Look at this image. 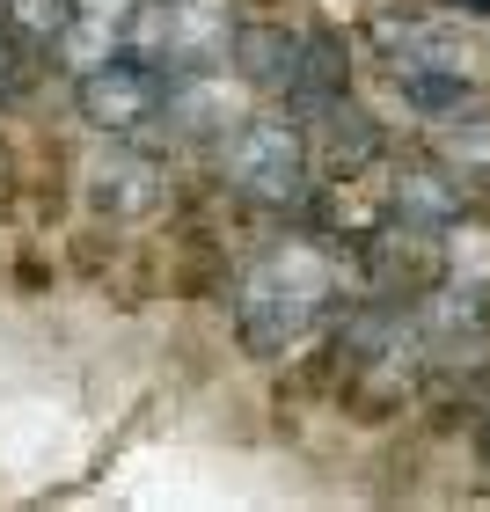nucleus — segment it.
I'll return each mask as SVG.
<instances>
[{
  "label": "nucleus",
  "instance_id": "obj_16",
  "mask_svg": "<svg viewBox=\"0 0 490 512\" xmlns=\"http://www.w3.org/2000/svg\"><path fill=\"white\" fill-rule=\"evenodd\" d=\"M476 447H483V461H490V403H483V417H476Z\"/></svg>",
  "mask_w": 490,
  "mask_h": 512
},
{
  "label": "nucleus",
  "instance_id": "obj_13",
  "mask_svg": "<svg viewBox=\"0 0 490 512\" xmlns=\"http://www.w3.org/2000/svg\"><path fill=\"white\" fill-rule=\"evenodd\" d=\"M395 88H403L410 110L447 118V110H461V103L476 96V74H454V66H417V74H395Z\"/></svg>",
  "mask_w": 490,
  "mask_h": 512
},
{
  "label": "nucleus",
  "instance_id": "obj_12",
  "mask_svg": "<svg viewBox=\"0 0 490 512\" xmlns=\"http://www.w3.org/2000/svg\"><path fill=\"white\" fill-rule=\"evenodd\" d=\"M330 96H344V44L337 37H308V52H300V81H293V110H300V118H308V110H322V103H330Z\"/></svg>",
  "mask_w": 490,
  "mask_h": 512
},
{
  "label": "nucleus",
  "instance_id": "obj_11",
  "mask_svg": "<svg viewBox=\"0 0 490 512\" xmlns=\"http://www.w3.org/2000/svg\"><path fill=\"white\" fill-rule=\"evenodd\" d=\"M439 161H447V176L461 183H490V118H461V110H447L432 132Z\"/></svg>",
  "mask_w": 490,
  "mask_h": 512
},
{
  "label": "nucleus",
  "instance_id": "obj_1",
  "mask_svg": "<svg viewBox=\"0 0 490 512\" xmlns=\"http://www.w3.org/2000/svg\"><path fill=\"white\" fill-rule=\"evenodd\" d=\"M330 300H337L330 249H315V242H278V249H264L242 271V293H235V337H242V352L264 359V366L286 359L293 344L330 315Z\"/></svg>",
  "mask_w": 490,
  "mask_h": 512
},
{
  "label": "nucleus",
  "instance_id": "obj_8",
  "mask_svg": "<svg viewBox=\"0 0 490 512\" xmlns=\"http://www.w3.org/2000/svg\"><path fill=\"white\" fill-rule=\"evenodd\" d=\"M139 30V0H74V22H66V66L88 74L110 52H125V37Z\"/></svg>",
  "mask_w": 490,
  "mask_h": 512
},
{
  "label": "nucleus",
  "instance_id": "obj_2",
  "mask_svg": "<svg viewBox=\"0 0 490 512\" xmlns=\"http://www.w3.org/2000/svg\"><path fill=\"white\" fill-rule=\"evenodd\" d=\"M74 110H81V125L103 132V139L161 147V139H169V125H161V110H169V74H161L147 52H110L103 66L74 74Z\"/></svg>",
  "mask_w": 490,
  "mask_h": 512
},
{
  "label": "nucleus",
  "instance_id": "obj_7",
  "mask_svg": "<svg viewBox=\"0 0 490 512\" xmlns=\"http://www.w3.org/2000/svg\"><path fill=\"white\" fill-rule=\"evenodd\" d=\"M373 37H381V52L395 74H417V66H454V74H469L476 52L461 44V30H447V22H417V15H381L373 22Z\"/></svg>",
  "mask_w": 490,
  "mask_h": 512
},
{
  "label": "nucleus",
  "instance_id": "obj_4",
  "mask_svg": "<svg viewBox=\"0 0 490 512\" xmlns=\"http://www.w3.org/2000/svg\"><path fill=\"white\" fill-rule=\"evenodd\" d=\"M235 44V0H154L139 8V52L161 74H220Z\"/></svg>",
  "mask_w": 490,
  "mask_h": 512
},
{
  "label": "nucleus",
  "instance_id": "obj_19",
  "mask_svg": "<svg viewBox=\"0 0 490 512\" xmlns=\"http://www.w3.org/2000/svg\"><path fill=\"white\" fill-rule=\"evenodd\" d=\"M0 8H8V0H0Z\"/></svg>",
  "mask_w": 490,
  "mask_h": 512
},
{
  "label": "nucleus",
  "instance_id": "obj_6",
  "mask_svg": "<svg viewBox=\"0 0 490 512\" xmlns=\"http://www.w3.org/2000/svg\"><path fill=\"white\" fill-rule=\"evenodd\" d=\"M300 52H308V37L286 30V22H235V44H227V66L264 88V96H293L300 81Z\"/></svg>",
  "mask_w": 490,
  "mask_h": 512
},
{
  "label": "nucleus",
  "instance_id": "obj_18",
  "mask_svg": "<svg viewBox=\"0 0 490 512\" xmlns=\"http://www.w3.org/2000/svg\"><path fill=\"white\" fill-rule=\"evenodd\" d=\"M0 191H8V154H0Z\"/></svg>",
  "mask_w": 490,
  "mask_h": 512
},
{
  "label": "nucleus",
  "instance_id": "obj_9",
  "mask_svg": "<svg viewBox=\"0 0 490 512\" xmlns=\"http://www.w3.org/2000/svg\"><path fill=\"white\" fill-rule=\"evenodd\" d=\"M308 118H322V147H330V169L337 176H359L366 161L381 154V132H373V118L352 96H330L322 110H308Z\"/></svg>",
  "mask_w": 490,
  "mask_h": 512
},
{
  "label": "nucleus",
  "instance_id": "obj_5",
  "mask_svg": "<svg viewBox=\"0 0 490 512\" xmlns=\"http://www.w3.org/2000/svg\"><path fill=\"white\" fill-rule=\"evenodd\" d=\"M88 205L110 220H139L161 205V154L132 147V139H110V154L88 169Z\"/></svg>",
  "mask_w": 490,
  "mask_h": 512
},
{
  "label": "nucleus",
  "instance_id": "obj_10",
  "mask_svg": "<svg viewBox=\"0 0 490 512\" xmlns=\"http://www.w3.org/2000/svg\"><path fill=\"white\" fill-rule=\"evenodd\" d=\"M395 220L403 227H425V235H447V227L461 220V183H447V176H432V169H417V176H403L395 183Z\"/></svg>",
  "mask_w": 490,
  "mask_h": 512
},
{
  "label": "nucleus",
  "instance_id": "obj_14",
  "mask_svg": "<svg viewBox=\"0 0 490 512\" xmlns=\"http://www.w3.org/2000/svg\"><path fill=\"white\" fill-rule=\"evenodd\" d=\"M74 22V0H8V30L22 44H59Z\"/></svg>",
  "mask_w": 490,
  "mask_h": 512
},
{
  "label": "nucleus",
  "instance_id": "obj_3",
  "mask_svg": "<svg viewBox=\"0 0 490 512\" xmlns=\"http://www.w3.org/2000/svg\"><path fill=\"white\" fill-rule=\"evenodd\" d=\"M220 169L249 205L293 213V205H308V132L293 118H242L220 139Z\"/></svg>",
  "mask_w": 490,
  "mask_h": 512
},
{
  "label": "nucleus",
  "instance_id": "obj_15",
  "mask_svg": "<svg viewBox=\"0 0 490 512\" xmlns=\"http://www.w3.org/2000/svg\"><path fill=\"white\" fill-rule=\"evenodd\" d=\"M22 88H30V44L15 30H0V103H15Z\"/></svg>",
  "mask_w": 490,
  "mask_h": 512
},
{
  "label": "nucleus",
  "instance_id": "obj_17",
  "mask_svg": "<svg viewBox=\"0 0 490 512\" xmlns=\"http://www.w3.org/2000/svg\"><path fill=\"white\" fill-rule=\"evenodd\" d=\"M454 8H469V15H490V0H454Z\"/></svg>",
  "mask_w": 490,
  "mask_h": 512
}]
</instances>
